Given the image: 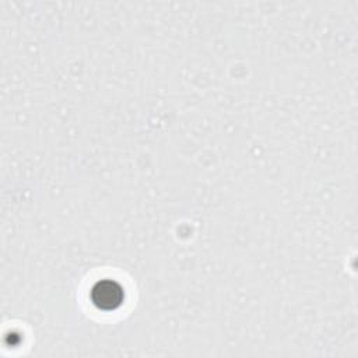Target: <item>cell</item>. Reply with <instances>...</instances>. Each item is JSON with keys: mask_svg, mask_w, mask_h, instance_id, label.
<instances>
[{"mask_svg": "<svg viewBox=\"0 0 358 358\" xmlns=\"http://www.w3.org/2000/svg\"><path fill=\"white\" fill-rule=\"evenodd\" d=\"M91 301L102 310L115 309L123 301V289L115 281L102 280L92 287Z\"/></svg>", "mask_w": 358, "mask_h": 358, "instance_id": "obj_1", "label": "cell"}]
</instances>
